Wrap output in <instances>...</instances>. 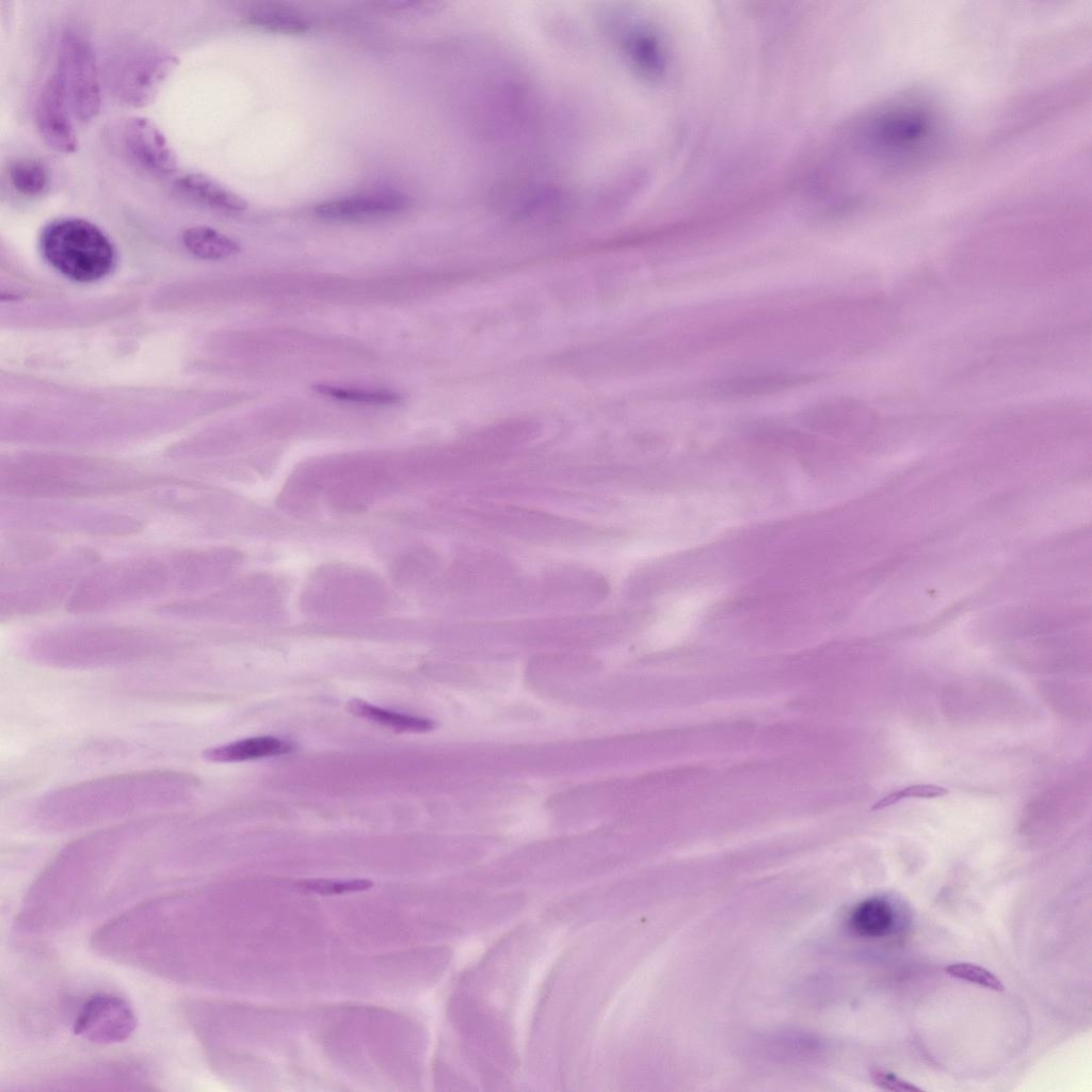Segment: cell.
Masks as SVG:
<instances>
[{
	"label": "cell",
	"mask_w": 1092,
	"mask_h": 1092,
	"mask_svg": "<svg viewBox=\"0 0 1092 1092\" xmlns=\"http://www.w3.org/2000/svg\"><path fill=\"white\" fill-rule=\"evenodd\" d=\"M252 23L263 29L285 34L306 32L310 23L299 12L279 5H261L250 14Z\"/></svg>",
	"instance_id": "14"
},
{
	"label": "cell",
	"mask_w": 1092,
	"mask_h": 1092,
	"mask_svg": "<svg viewBox=\"0 0 1092 1092\" xmlns=\"http://www.w3.org/2000/svg\"><path fill=\"white\" fill-rule=\"evenodd\" d=\"M948 793V790L934 784H916L893 791L878 801L872 809H881L890 806L908 798H937Z\"/></svg>",
	"instance_id": "18"
},
{
	"label": "cell",
	"mask_w": 1092,
	"mask_h": 1092,
	"mask_svg": "<svg viewBox=\"0 0 1092 1092\" xmlns=\"http://www.w3.org/2000/svg\"><path fill=\"white\" fill-rule=\"evenodd\" d=\"M373 883L367 879L330 880L311 879L301 882L305 890L319 895H338L369 889Z\"/></svg>",
	"instance_id": "17"
},
{
	"label": "cell",
	"mask_w": 1092,
	"mask_h": 1092,
	"mask_svg": "<svg viewBox=\"0 0 1092 1092\" xmlns=\"http://www.w3.org/2000/svg\"><path fill=\"white\" fill-rule=\"evenodd\" d=\"M62 83L55 71L41 89L35 103V123L44 142L53 150L70 154L78 140Z\"/></svg>",
	"instance_id": "6"
},
{
	"label": "cell",
	"mask_w": 1092,
	"mask_h": 1092,
	"mask_svg": "<svg viewBox=\"0 0 1092 1092\" xmlns=\"http://www.w3.org/2000/svg\"><path fill=\"white\" fill-rule=\"evenodd\" d=\"M873 1082L881 1089L893 1092H919L920 1088L886 1070L872 1072Z\"/></svg>",
	"instance_id": "20"
},
{
	"label": "cell",
	"mask_w": 1092,
	"mask_h": 1092,
	"mask_svg": "<svg viewBox=\"0 0 1092 1092\" xmlns=\"http://www.w3.org/2000/svg\"><path fill=\"white\" fill-rule=\"evenodd\" d=\"M175 187L189 198L215 209L240 212L247 208L243 197L203 173H187L176 179Z\"/></svg>",
	"instance_id": "9"
},
{
	"label": "cell",
	"mask_w": 1092,
	"mask_h": 1092,
	"mask_svg": "<svg viewBox=\"0 0 1092 1092\" xmlns=\"http://www.w3.org/2000/svg\"><path fill=\"white\" fill-rule=\"evenodd\" d=\"M347 708L354 716L399 733H425L435 727L430 719L396 712L358 698L351 700Z\"/></svg>",
	"instance_id": "11"
},
{
	"label": "cell",
	"mask_w": 1092,
	"mask_h": 1092,
	"mask_svg": "<svg viewBox=\"0 0 1092 1092\" xmlns=\"http://www.w3.org/2000/svg\"><path fill=\"white\" fill-rule=\"evenodd\" d=\"M312 390L335 400L371 405L398 404L403 399L400 394L387 389H363L330 384H315L312 385Z\"/></svg>",
	"instance_id": "15"
},
{
	"label": "cell",
	"mask_w": 1092,
	"mask_h": 1092,
	"mask_svg": "<svg viewBox=\"0 0 1092 1092\" xmlns=\"http://www.w3.org/2000/svg\"><path fill=\"white\" fill-rule=\"evenodd\" d=\"M182 241L192 254L203 259H224L240 251L237 241L208 226L186 229Z\"/></svg>",
	"instance_id": "12"
},
{
	"label": "cell",
	"mask_w": 1092,
	"mask_h": 1092,
	"mask_svg": "<svg viewBox=\"0 0 1092 1092\" xmlns=\"http://www.w3.org/2000/svg\"><path fill=\"white\" fill-rule=\"evenodd\" d=\"M947 975L993 991H1002L1001 980L989 969L968 962H959L945 968Z\"/></svg>",
	"instance_id": "16"
},
{
	"label": "cell",
	"mask_w": 1092,
	"mask_h": 1092,
	"mask_svg": "<svg viewBox=\"0 0 1092 1092\" xmlns=\"http://www.w3.org/2000/svg\"><path fill=\"white\" fill-rule=\"evenodd\" d=\"M295 749L293 742L273 736H259L236 740L204 752V758L213 762H237L288 754Z\"/></svg>",
	"instance_id": "10"
},
{
	"label": "cell",
	"mask_w": 1092,
	"mask_h": 1092,
	"mask_svg": "<svg viewBox=\"0 0 1092 1092\" xmlns=\"http://www.w3.org/2000/svg\"><path fill=\"white\" fill-rule=\"evenodd\" d=\"M178 63L175 54L159 48L132 52L122 62L115 75L116 95L124 103L134 108L149 105Z\"/></svg>",
	"instance_id": "3"
},
{
	"label": "cell",
	"mask_w": 1092,
	"mask_h": 1092,
	"mask_svg": "<svg viewBox=\"0 0 1092 1092\" xmlns=\"http://www.w3.org/2000/svg\"><path fill=\"white\" fill-rule=\"evenodd\" d=\"M406 198L397 192H375L323 202L315 208L318 216L331 221H364L402 211Z\"/></svg>",
	"instance_id": "7"
},
{
	"label": "cell",
	"mask_w": 1092,
	"mask_h": 1092,
	"mask_svg": "<svg viewBox=\"0 0 1092 1092\" xmlns=\"http://www.w3.org/2000/svg\"><path fill=\"white\" fill-rule=\"evenodd\" d=\"M9 178L13 188L28 197H37L49 188L50 175L47 166L34 158H20L9 167Z\"/></svg>",
	"instance_id": "13"
},
{
	"label": "cell",
	"mask_w": 1092,
	"mask_h": 1092,
	"mask_svg": "<svg viewBox=\"0 0 1092 1092\" xmlns=\"http://www.w3.org/2000/svg\"><path fill=\"white\" fill-rule=\"evenodd\" d=\"M122 142L128 156L145 171L159 176L176 172L177 155L150 119L142 116L128 118L123 126Z\"/></svg>",
	"instance_id": "5"
},
{
	"label": "cell",
	"mask_w": 1092,
	"mask_h": 1092,
	"mask_svg": "<svg viewBox=\"0 0 1092 1092\" xmlns=\"http://www.w3.org/2000/svg\"><path fill=\"white\" fill-rule=\"evenodd\" d=\"M884 908L878 902L868 901L856 909L853 924L861 932L874 933L884 925Z\"/></svg>",
	"instance_id": "19"
},
{
	"label": "cell",
	"mask_w": 1092,
	"mask_h": 1092,
	"mask_svg": "<svg viewBox=\"0 0 1092 1092\" xmlns=\"http://www.w3.org/2000/svg\"><path fill=\"white\" fill-rule=\"evenodd\" d=\"M813 379L809 374L786 371L749 373L723 379L714 390L726 397H754L800 386Z\"/></svg>",
	"instance_id": "8"
},
{
	"label": "cell",
	"mask_w": 1092,
	"mask_h": 1092,
	"mask_svg": "<svg viewBox=\"0 0 1092 1092\" xmlns=\"http://www.w3.org/2000/svg\"><path fill=\"white\" fill-rule=\"evenodd\" d=\"M135 1017L123 998L99 993L86 999L74 1021V1032L90 1041L115 1043L126 1040L134 1030Z\"/></svg>",
	"instance_id": "4"
},
{
	"label": "cell",
	"mask_w": 1092,
	"mask_h": 1092,
	"mask_svg": "<svg viewBox=\"0 0 1092 1092\" xmlns=\"http://www.w3.org/2000/svg\"><path fill=\"white\" fill-rule=\"evenodd\" d=\"M55 74L73 116L81 122L95 118L101 106L96 60L90 42L76 30L61 37Z\"/></svg>",
	"instance_id": "2"
},
{
	"label": "cell",
	"mask_w": 1092,
	"mask_h": 1092,
	"mask_svg": "<svg viewBox=\"0 0 1092 1092\" xmlns=\"http://www.w3.org/2000/svg\"><path fill=\"white\" fill-rule=\"evenodd\" d=\"M39 247L52 268L76 282L103 278L116 263L110 238L81 218H60L48 223L42 230Z\"/></svg>",
	"instance_id": "1"
}]
</instances>
